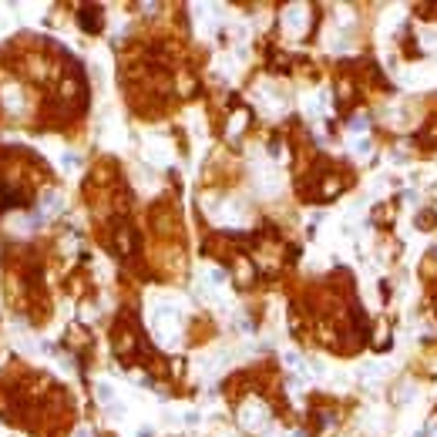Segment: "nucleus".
I'll list each match as a JSON object with an SVG mask.
<instances>
[{
	"instance_id": "1",
	"label": "nucleus",
	"mask_w": 437,
	"mask_h": 437,
	"mask_svg": "<svg viewBox=\"0 0 437 437\" xmlns=\"http://www.w3.org/2000/svg\"><path fill=\"white\" fill-rule=\"evenodd\" d=\"M81 27L84 31H101V10L98 7H84L81 10Z\"/></svg>"
},
{
	"instance_id": "2",
	"label": "nucleus",
	"mask_w": 437,
	"mask_h": 437,
	"mask_svg": "<svg viewBox=\"0 0 437 437\" xmlns=\"http://www.w3.org/2000/svg\"><path fill=\"white\" fill-rule=\"evenodd\" d=\"M61 209V195H57V192H47V195H44V212H57Z\"/></svg>"
},
{
	"instance_id": "3",
	"label": "nucleus",
	"mask_w": 437,
	"mask_h": 437,
	"mask_svg": "<svg viewBox=\"0 0 437 437\" xmlns=\"http://www.w3.org/2000/svg\"><path fill=\"white\" fill-rule=\"evenodd\" d=\"M61 165H64V168H74L77 158H74V155H64V158H61Z\"/></svg>"
},
{
	"instance_id": "4",
	"label": "nucleus",
	"mask_w": 437,
	"mask_h": 437,
	"mask_svg": "<svg viewBox=\"0 0 437 437\" xmlns=\"http://www.w3.org/2000/svg\"><path fill=\"white\" fill-rule=\"evenodd\" d=\"M367 128V118H353V132H363Z\"/></svg>"
}]
</instances>
